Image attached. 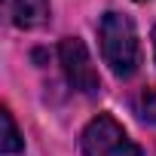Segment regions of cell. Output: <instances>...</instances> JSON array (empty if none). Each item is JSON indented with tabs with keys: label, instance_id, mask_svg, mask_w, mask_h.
<instances>
[{
	"label": "cell",
	"instance_id": "obj_2",
	"mask_svg": "<svg viewBox=\"0 0 156 156\" xmlns=\"http://www.w3.org/2000/svg\"><path fill=\"white\" fill-rule=\"evenodd\" d=\"M80 147L86 156H141V147L110 113H98L95 119H89L80 135Z\"/></svg>",
	"mask_w": 156,
	"mask_h": 156
},
{
	"label": "cell",
	"instance_id": "obj_1",
	"mask_svg": "<svg viewBox=\"0 0 156 156\" xmlns=\"http://www.w3.org/2000/svg\"><path fill=\"white\" fill-rule=\"evenodd\" d=\"M98 37H101L104 64L122 80L132 76L138 70V34L132 19L122 12H107L98 25Z\"/></svg>",
	"mask_w": 156,
	"mask_h": 156
},
{
	"label": "cell",
	"instance_id": "obj_6",
	"mask_svg": "<svg viewBox=\"0 0 156 156\" xmlns=\"http://www.w3.org/2000/svg\"><path fill=\"white\" fill-rule=\"evenodd\" d=\"M132 107H135V113L144 119V122H150V126H156V89H141L138 95H135V101H132Z\"/></svg>",
	"mask_w": 156,
	"mask_h": 156
},
{
	"label": "cell",
	"instance_id": "obj_7",
	"mask_svg": "<svg viewBox=\"0 0 156 156\" xmlns=\"http://www.w3.org/2000/svg\"><path fill=\"white\" fill-rule=\"evenodd\" d=\"M153 52H156V28H153Z\"/></svg>",
	"mask_w": 156,
	"mask_h": 156
},
{
	"label": "cell",
	"instance_id": "obj_5",
	"mask_svg": "<svg viewBox=\"0 0 156 156\" xmlns=\"http://www.w3.org/2000/svg\"><path fill=\"white\" fill-rule=\"evenodd\" d=\"M0 122H3V141H0V150H3V156H12V153H22L25 150V141L16 129V119L9 110H0Z\"/></svg>",
	"mask_w": 156,
	"mask_h": 156
},
{
	"label": "cell",
	"instance_id": "obj_3",
	"mask_svg": "<svg viewBox=\"0 0 156 156\" xmlns=\"http://www.w3.org/2000/svg\"><path fill=\"white\" fill-rule=\"evenodd\" d=\"M58 58H61V67H64L67 83H70L76 92H83V95H98V92H101L98 70H95L92 55H89V49H86V43H83L80 37L61 40Z\"/></svg>",
	"mask_w": 156,
	"mask_h": 156
},
{
	"label": "cell",
	"instance_id": "obj_4",
	"mask_svg": "<svg viewBox=\"0 0 156 156\" xmlns=\"http://www.w3.org/2000/svg\"><path fill=\"white\" fill-rule=\"evenodd\" d=\"M6 6L16 28L31 31L49 22V0H6Z\"/></svg>",
	"mask_w": 156,
	"mask_h": 156
}]
</instances>
